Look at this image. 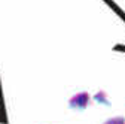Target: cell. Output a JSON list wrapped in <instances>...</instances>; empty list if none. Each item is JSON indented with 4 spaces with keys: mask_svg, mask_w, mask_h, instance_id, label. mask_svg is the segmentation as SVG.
Here are the masks:
<instances>
[{
    "mask_svg": "<svg viewBox=\"0 0 125 124\" xmlns=\"http://www.w3.org/2000/svg\"><path fill=\"white\" fill-rule=\"evenodd\" d=\"M86 102H88V96L86 94H79V96H76L72 100V106H74V108H85Z\"/></svg>",
    "mask_w": 125,
    "mask_h": 124,
    "instance_id": "1",
    "label": "cell"
},
{
    "mask_svg": "<svg viewBox=\"0 0 125 124\" xmlns=\"http://www.w3.org/2000/svg\"><path fill=\"white\" fill-rule=\"evenodd\" d=\"M106 124H124V120L122 118H115V120H109Z\"/></svg>",
    "mask_w": 125,
    "mask_h": 124,
    "instance_id": "2",
    "label": "cell"
}]
</instances>
